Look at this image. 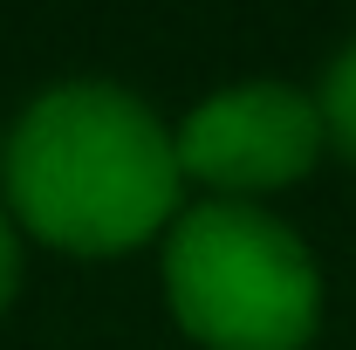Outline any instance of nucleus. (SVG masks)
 <instances>
[{
  "label": "nucleus",
  "mask_w": 356,
  "mask_h": 350,
  "mask_svg": "<svg viewBox=\"0 0 356 350\" xmlns=\"http://www.w3.org/2000/svg\"><path fill=\"white\" fill-rule=\"evenodd\" d=\"M315 110H322V137L356 165V35L336 48V62H329V76H322Z\"/></svg>",
  "instance_id": "obj_4"
},
{
  "label": "nucleus",
  "mask_w": 356,
  "mask_h": 350,
  "mask_svg": "<svg viewBox=\"0 0 356 350\" xmlns=\"http://www.w3.org/2000/svg\"><path fill=\"white\" fill-rule=\"evenodd\" d=\"M14 289H21V241H14V220L0 206V309L14 303Z\"/></svg>",
  "instance_id": "obj_5"
},
{
  "label": "nucleus",
  "mask_w": 356,
  "mask_h": 350,
  "mask_svg": "<svg viewBox=\"0 0 356 350\" xmlns=\"http://www.w3.org/2000/svg\"><path fill=\"white\" fill-rule=\"evenodd\" d=\"M7 220L62 254H124L178 220V144L117 83L42 89L0 144Z\"/></svg>",
  "instance_id": "obj_1"
},
{
  "label": "nucleus",
  "mask_w": 356,
  "mask_h": 350,
  "mask_svg": "<svg viewBox=\"0 0 356 350\" xmlns=\"http://www.w3.org/2000/svg\"><path fill=\"white\" fill-rule=\"evenodd\" d=\"M178 172L192 185H213L220 199H261L274 185H295L322 158V110L295 83H233L185 110L172 131Z\"/></svg>",
  "instance_id": "obj_3"
},
{
  "label": "nucleus",
  "mask_w": 356,
  "mask_h": 350,
  "mask_svg": "<svg viewBox=\"0 0 356 350\" xmlns=\"http://www.w3.org/2000/svg\"><path fill=\"white\" fill-rule=\"evenodd\" d=\"M165 303L206 350H302L322 323V268L274 213L199 199L165 227Z\"/></svg>",
  "instance_id": "obj_2"
}]
</instances>
